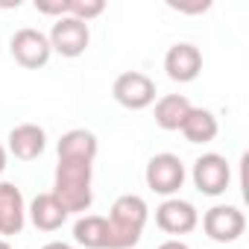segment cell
Segmentation results:
<instances>
[{
	"instance_id": "cell-1",
	"label": "cell",
	"mask_w": 249,
	"mask_h": 249,
	"mask_svg": "<svg viewBox=\"0 0 249 249\" xmlns=\"http://www.w3.org/2000/svg\"><path fill=\"white\" fill-rule=\"evenodd\" d=\"M91 176H94V161L82 159H59L56 164V179H53V196L62 202L68 214H82L94 202L91 191Z\"/></svg>"
},
{
	"instance_id": "cell-2",
	"label": "cell",
	"mask_w": 249,
	"mask_h": 249,
	"mask_svg": "<svg viewBox=\"0 0 249 249\" xmlns=\"http://www.w3.org/2000/svg\"><path fill=\"white\" fill-rule=\"evenodd\" d=\"M147 217H150V208L138 194L117 196L108 217H106V226H108L106 249H132L144 234Z\"/></svg>"
},
{
	"instance_id": "cell-3",
	"label": "cell",
	"mask_w": 249,
	"mask_h": 249,
	"mask_svg": "<svg viewBox=\"0 0 249 249\" xmlns=\"http://www.w3.org/2000/svg\"><path fill=\"white\" fill-rule=\"evenodd\" d=\"M144 179H147V188L153 194H161V196H173L179 194V188L185 185V164L179 156L173 153H159L147 161V170H144Z\"/></svg>"
},
{
	"instance_id": "cell-4",
	"label": "cell",
	"mask_w": 249,
	"mask_h": 249,
	"mask_svg": "<svg viewBox=\"0 0 249 249\" xmlns=\"http://www.w3.org/2000/svg\"><path fill=\"white\" fill-rule=\"evenodd\" d=\"M47 41H50V50H53V53H59V56H65V59H76V56H82V53L88 50V44H91V30H88V24H82V21L65 15V18H56V21H53Z\"/></svg>"
},
{
	"instance_id": "cell-5",
	"label": "cell",
	"mask_w": 249,
	"mask_h": 249,
	"mask_svg": "<svg viewBox=\"0 0 249 249\" xmlns=\"http://www.w3.org/2000/svg\"><path fill=\"white\" fill-rule=\"evenodd\" d=\"M111 97L123 106V108H129V111H141L147 106L156 103V82L141 73V71H126V73H120L111 85Z\"/></svg>"
},
{
	"instance_id": "cell-6",
	"label": "cell",
	"mask_w": 249,
	"mask_h": 249,
	"mask_svg": "<svg viewBox=\"0 0 249 249\" xmlns=\"http://www.w3.org/2000/svg\"><path fill=\"white\" fill-rule=\"evenodd\" d=\"M9 50H12V59H15L21 68H27V71L44 68V65L50 62V56H53L47 36H44L41 30H36V27H21V30L12 36Z\"/></svg>"
},
{
	"instance_id": "cell-7",
	"label": "cell",
	"mask_w": 249,
	"mask_h": 249,
	"mask_svg": "<svg viewBox=\"0 0 249 249\" xmlns=\"http://www.w3.org/2000/svg\"><path fill=\"white\" fill-rule=\"evenodd\" d=\"M191 179H194V185H196L199 194L220 196V194H226V188L231 182V167H229V161L220 153H205V156H199L194 161Z\"/></svg>"
},
{
	"instance_id": "cell-8",
	"label": "cell",
	"mask_w": 249,
	"mask_h": 249,
	"mask_svg": "<svg viewBox=\"0 0 249 249\" xmlns=\"http://www.w3.org/2000/svg\"><path fill=\"white\" fill-rule=\"evenodd\" d=\"M202 229L214 243H234L246 231V217L234 205H214L202 214Z\"/></svg>"
},
{
	"instance_id": "cell-9",
	"label": "cell",
	"mask_w": 249,
	"mask_h": 249,
	"mask_svg": "<svg viewBox=\"0 0 249 249\" xmlns=\"http://www.w3.org/2000/svg\"><path fill=\"white\" fill-rule=\"evenodd\" d=\"M156 226L167 234H188L199 226V214L188 199L170 196L156 208Z\"/></svg>"
},
{
	"instance_id": "cell-10",
	"label": "cell",
	"mask_w": 249,
	"mask_h": 249,
	"mask_svg": "<svg viewBox=\"0 0 249 249\" xmlns=\"http://www.w3.org/2000/svg\"><path fill=\"white\" fill-rule=\"evenodd\" d=\"M27 223V205H24V194L18 185L12 182H0V237H12L21 234Z\"/></svg>"
},
{
	"instance_id": "cell-11",
	"label": "cell",
	"mask_w": 249,
	"mask_h": 249,
	"mask_svg": "<svg viewBox=\"0 0 249 249\" xmlns=\"http://www.w3.org/2000/svg\"><path fill=\"white\" fill-rule=\"evenodd\" d=\"M164 71L173 82H194L202 71V53L199 47L188 44V41H179L167 50L164 56Z\"/></svg>"
},
{
	"instance_id": "cell-12",
	"label": "cell",
	"mask_w": 249,
	"mask_h": 249,
	"mask_svg": "<svg viewBox=\"0 0 249 249\" xmlns=\"http://www.w3.org/2000/svg\"><path fill=\"white\" fill-rule=\"evenodd\" d=\"M47 147V132L38 123H18L9 132V147L6 153H12L18 161H36Z\"/></svg>"
},
{
	"instance_id": "cell-13",
	"label": "cell",
	"mask_w": 249,
	"mask_h": 249,
	"mask_svg": "<svg viewBox=\"0 0 249 249\" xmlns=\"http://www.w3.org/2000/svg\"><path fill=\"white\" fill-rule=\"evenodd\" d=\"M27 214H30V220H33V226H36L38 231H56V229H62L65 220H68V211L62 208V202H59L53 194H38V196L30 202Z\"/></svg>"
},
{
	"instance_id": "cell-14",
	"label": "cell",
	"mask_w": 249,
	"mask_h": 249,
	"mask_svg": "<svg viewBox=\"0 0 249 249\" xmlns=\"http://www.w3.org/2000/svg\"><path fill=\"white\" fill-rule=\"evenodd\" d=\"M179 132H182L185 141H191V144H211V141L217 138V132H220V123H217L214 111L194 106V108L188 111V117H185V123H182Z\"/></svg>"
},
{
	"instance_id": "cell-15",
	"label": "cell",
	"mask_w": 249,
	"mask_h": 249,
	"mask_svg": "<svg viewBox=\"0 0 249 249\" xmlns=\"http://www.w3.org/2000/svg\"><path fill=\"white\" fill-rule=\"evenodd\" d=\"M191 108H194V106H191V100H188L185 94H164V97L156 103V123H159V129H164V132H179Z\"/></svg>"
},
{
	"instance_id": "cell-16",
	"label": "cell",
	"mask_w": 249,
	"mask_h": 249,
	"mask_svg": "<svg viewBox=\"0 0 249 249\" xmlns=\"http://www.w3.org/2000/svg\"><path fill=\"white\" fill-rule=\"evenodd\" d=\"M59 159H82V161H94L97 159V135L91 129H71L59 138Z\"/></svg>"
},
{
	"instance_id": "cell-17",
	"label": "cell",
	"mask_w": 249,
	"mask_h": 249,
	"mask_svg": "<svg viewBox=\"0 0 249 249\" xmlns=\"http://www.w3.org/2000/svg\"><path fill=\"white\" fill-rule=\"evenodd\" d=\"M73 240L85 249H106V240H108V226H106V217L100 214H85L73 223Z\"/></svg>"
},
{
	"instance_id": "cell-18",
	"label": "cell",
	"mask_w": 249,
	"mask_h": 249,
	"mask_svg": "<svg viewBox=\"0 0 249 249\" xmlns=\"http://www.w3.org/2000/svg\"><path fill=\"white\" fill-rule=\"evenodd\" d=\"M103 12H106V3H103V0H68V15L76 18V21H82V24L100 18Z\"/></svg>"
},
{
	"instance_id": "cell-19",
	"label": "cell",
	"mask_w": 249,
	"mask_h": 249,
	"mask_svg": "<svg viewBox=\"0 0 249 249\" xmlns=\"http://www.w3.org/2000/svg\"><path fill=\"white\" fill-rule=\"evenodd\" d=\"M36 12L50 15V18H65L68 15V0H36Z\"/></svg>"
},
{
	"instance_id": "cell-20",
	"label": "cell",
	"mask_w": 249,
	"mask_h": 249,
	"mask_svg": "<svg viewBox=\"0 0 249 249\" xmlns=\"http://www.w3.org/2000/svg\"><path fill=\"white\" fill-rule=\"evenodd\" d=\"M167 6H170V9H176V12L199 15V12H208V9H211V0H196V3H173V0H167Z\"/></svg>"
},
{
	"instance_id": "cell-21",
	"label": "cell",
	"mask_w": 249,
	"mask_h": 249,
	"mask_svg": "<svg viewBox=\"0 0 249 249\" xmlns=\"http://www.w3.org/2000/svg\"><path fill=\"white\" fill-rule=\"evenodd\" d=\"M159 249H191V246H188L185 240H179V237H170V240H164Z\"/></svg>"
},
{
	"instance_id": "cell-22",
	"label": "cell",
	"mask_w": 249,
	"mask_h": 249,
	"mask_svg": "<svg viewBox=\"0 0 249 249\" xmlns=\"http://www.w3.org/2000/svg\"><path fill=\"white\" fill-rule=\"evenodd\" d=\"M41 249H73V246L65 243V240H53V243H47V246H41Z\"/></svg>"
},
{
	"instance_id": "cell-23",
	"label": "cell",
	"mask_w": 249,
	"mask_h": 249,
	"mask_svg": "<svg viewBox=\"0 0 249 249\" xmlns=\"http://www.w3.org/2000/svg\"><path fill=\"white\" fill-rule=\"evenodd\" d=\"M6 159H9V153H6L3 144H0V176H3V170H6Z\"/></svg>"
},
{
	"instance_id": "cell-24",
	"label": "cell",
	"mask_w": 249,
	"mask_h": 249,
	"mask_svg": "<svg viewBox=\"0 0 249 249\" xmlns=\"http://www.w3.org/2000/svg\"><path fill=\"white\" fill-rule=\"evenodd\" d=\"M0 249H15V246H12L9 240H3V237H0Z\"/></svg>"
}]
</instances>
